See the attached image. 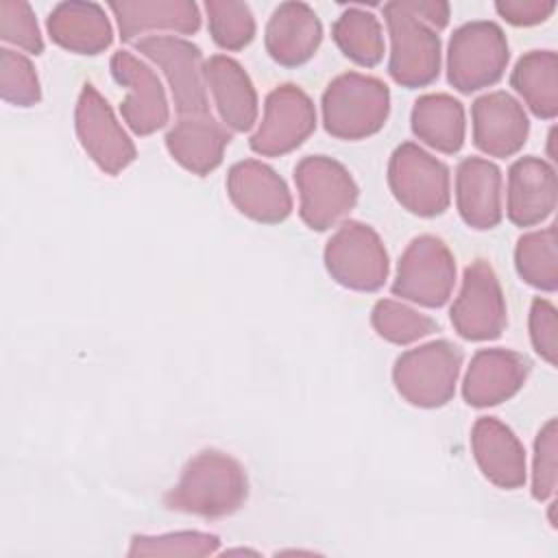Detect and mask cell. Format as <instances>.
<instances>
[{
  "label": "cell",
  "instance_id": "ffe728a7",
  "mask_svg": "<svg viewBox=\"0 0 558 558\" xmlns=\"http://www.w3.org/2000/svg\"><path fill=\"white\" fill-rule=\"evenodd\" d=\"M501 170L482 157H466L456 170V205L473 229H493L501 222Z\"/></svg>",
  "mask_w": 558,
  "mask_h": 558
},
{
  "label": "cell",
  "instance_id": "f546056e",
  "mask_svg": "<svg viewBox=\"0 0 558 558\" xmlns=\"http://www.w3.org/2000/svg\"><path fill=\"white\" fill-rule=\"evenodd\" d=\"M371 325L377 336L392 344H410L438 329V323L432 316L421 314L418 310H412L395 299H381L375 303Z\"/></svg>",
  "mask_w": 558,
  "mask_h": 558
},
{
  "label": "cell",
  "instance_id": "7402d4cb",
  "mask_svg": "<svg viewBox=\"0 0 558 558\" xmlns=\"http://www.w3.org/2000/svg\"><path fill=\"white\" fill-rule=\"evenodd\" d=\"M231 133L211 113L183 116L166 133V148L192 174H209L222 161Z\"/></svg>",
  "mask_w": 558,
  "mask_h": 558
},
{
  "label": "cell",
  "instance_id": "836d02e7",
  "mask_svg": "<svg viewBox=\"0 0 558 558\" xmlns=\"http://www.w3.org/2000/svg\"><path fill=\"white\" fill-rule=\"evenodd\" d=\"M558 429L556 418H549L536 434L534 440V464H532V497L545 501L554 497L558 484Z\"/></svg>",
  "mask_w": 558,
  "mask_h": 558
},
{
  "label": "cell",
  "instance_id": "8992f818",
  "mask_svg": "<svg viewBox=\"0 0 558 558\" xmlns=\"http://www.w3.org/2000/svg\"><path fill=\"white\" fill-rule=\"evenodd\" d=\"M299 214L314 231H327L357 203V185L351 172L325 155L303 157L294 168Z\"/></svg>",
  "mask_w": 558,
  "mask_h": 558
},
{
  "label": "cell",
  "instance_id": "e575fe53",
  "mask_svg": "<svg viewBox=\"0 0 558 558\" xmlns=\"http://www.w3.org/2000/svg\"><path fill=\"white\" fill-rule=\"evenodd\" d=\"M0 37L15 48H22L31 54H41L44 39L35 20V13L28 2L22 0H2L0 2Z\"/></svg>",
  "mask_w": 558,
  "mask_h": 558
},
{
  "label": "cell",
  "instance_id": "9c48e42d",
  "mask_svg": "<svg viewBox=\"0 0 558 558\" xmlns=\"http://www.w3.org/2000/svg\"><path fill=\"white\" fill-rule=\"evenodd\" d=\"M456 286V259L436 235H418L403 251L392 292L425 307H440Z\"/></svg>",
  "mask_w": 558,
  "mask_h": 558
},
{
  "label": "cell",
  "instance_id": "603a6c76",
  "mask_svg": "<svg viewBox=\"0 0 558 558\" xmlns=\"http://www.w3.org/2000/svg\"><path fill=\"white\" fill-rule=\"evenodd\" d=\"M203 74L225 126L248 131L257 120V94L244 68L227 54H214L205 61Z\"/></svg>",
  "mask_w": 558,
  "mask_h": 558
},
{
  "label": "cell",
  "instance_id": "52a82bcc",
  "mask_svg": "<svg viewBox=\"0 0 558 558\" xmlns=\"http://www.w3.org/2000/svg\"><path fill=\"white\" fill-rule=\"evenodd\" d=\"M388 185L410 214L423 218L440 216L451 201L449 168L412 142L397 146L390 155Z\"/></svg>",
  "mask_w": 558,
  "mask_h": 558
},
{
  "label": "cell",
  "instance_id": "9a60e30c",
  "mask_svg": "<svg viewBox=\"0 0 558 558\" xmlns=\"http://www.w3.org/2000/svg\"><path fill=\"white\" fill-rule=\"evenodd\" d=\"M227 194L244 216L257 222L275 225L292 211V196L286 181L257 159H244L231 166Z\"/></svg>",
  "mask_w": 558,
  "mask_h": 558
},
{
  "label": "cell",
  "instance_id": "484cf974",
  "mask_svg": "<svg viewBox=\"0 0 558 558\" xmlns=\"http://www.w3.org/2000/svg\"><path fill=\"white\" fill-rule=\"evenodd\" d=\"M412 133L440 153H458L464 144V107L449 94H425L412 107Z\"/></svg>",
  "mask_w": 558,
  "mask_h": 558
},
{
  "label": "cell",
  "instance_id": "4fadbf2b",
  "mask_svg": "<svg viewBox=\"0 0 558 558\" xmlns=\"http://www.w3.org/2000/svg\"><path fill=\"white\" fill-rule=\"evenodd\" d=\"M316 129L312 98L292 83L275 87L266 96L264 116L251 135V148L264 157H279L299 148Z\"/></svg>",
  "mask_w": 558,
  "mask_h": 558
},
{
  "label": "cell",
  "instance_id": "8fae6325",
  "mask_svg": "<svg viewBox=\"0 0 558 558\" xmlns=\"http://www.w3.org/2000/svg\"><path fill=\"white\" fill-rule=\"evenodd\" d=\"M449 316L458 336L466 340L482 342L501 336L508 310L499 279L486 259H475L466 266Z\"/></svg>",
  "mask_w": 558,
  "mask_h": 558
},
{
  "label": "cell",
  "instance_id": "ac0fdd59",
  "mask_svg": "<svg viewBox=\"0 0 558 558\" xmlns=\"http://www.w3.org/2000/svg\"><path fill=\"white\" fill-rule=\"evenodd\" d=\"M556 170L541 157H521L508 170L506 214L517 227H534L556 209Z\"/></svg>",
  "mask_w": 558,
  "mask_h": 558
},
{
  "label": "cell",
  "instance_id": "d6a6232c",
  "mask_svg": "<svg viewBox=\"0 0 558 558\" xmlns=\"http://www.w3.org/2000/svg\"><path fill=\"white\" fill-rule=\"evenodd\" d=\"M0 94L17 107H31L41 98L39 78L31 59L11 48L0 50Z\"/></svg>",
  "mask_w": 558,
  "mask_h": 558
},
{
  "label": "cell",
  "instance_id": "44dd1931",
  "mask_svg": "<svg viewBox=\"0 0 558 558\" xmlns=\"http://www.w3.org/2000/svg\"><path fill=\"white\" fill-rule=\"evenodd\" d=\"M266 50L279 65H301L323 41L318 15L305 2L279 4L266 24Z\"/></svg>",
  "mask_w": 558,
  "mask_h": 558
},
{
  "label": "cell",
  "instance_id": "277c9868",
  "mask_svg": "<svg viewBox=\"0 0 558 558\" xmlns=\"http://www.w3.org/2000/svg\"><path fill=\"white\" fill-rule=\"evenodd\" d=\"M384 17L390 35L388 72L403 87H425L440 72V37L416 17L408 0L384 4Z\"/></svg>",
  "mask_w": 558,
  "mask_h": 558
},
{
  "label": "cell",
  "instance_id": "d6986e66",
  "mask_svg": "<svg viewBox=\"0 0 558 558\" xmlns=\"http://www.w3.org/2000/svg\"><path fill=\"white\" fill-rule=\"evenodd\" d=\"M475 462L484 477L506 490L525 484V451L514 432L493 416L475 421L471 432Z\"/></svg>",
  "mask_w": 558,
  "mask_h": 558
},
{
  "label": "cell",
  "instance_id": "3957f363",
  "mask_svg": "<svg viewBox=\"0 0 558 558\" xmlns=\"http://www.w3.org/2000/svg\"><path fill=\"white\" fill-rule=\"evenodd\" d=\"M460 366V347L449 340H432L397 357L392 381L408 403L418 408H440L456 392Z\"/></svg>",
  "mask_w": 558,
  "mask_h": 558
},
{
  "label": "cell",
  "instance_id": "4316f807",
  "mask_svg": "<svg viewBox=\"0 0 558 558\" xmlns=\"http://www.w3.org/2000/svg\"><path fill=\"white\" fill-rule=\"evenodd\" d=\"M510 85L525 100V105L536 118H556L558 57L554 50H530L527 54H523L510 74Z\"/></svg>",
  "mask_w": 558,
  "mask_h": 558
},
{
  "label": "cell",
  "instance_id": "83f0119b",
  "mask_svg": "<svg viewBox=\"0 0 558 558\" xmlns=\"http://www.w3.org/2000/svg\"><path fill=\"white\" fill-rule=\"evenodd\" d=\"M331 37L347 59L373 68L384 59V33L379 20L364 9L351 7L331 26Z\"/></svg>",
  "mask_w": 558,
  "mask_h": 558
},
{
  "label": "cell",
  "instance_id": "6da1fadb",
  "mask_svg": "<svg viewBox=\"0 0 558 558\" xmlns=\"http://www.w3.org/2000/svg\"><path fill=\"white\" fill-rule=\"evenodd\" d=\"M246 497L248 480L244 466L225 451L203 449L183 466L163 504L177 512L218 519L240 510Z\"/></svg>",
  "mask_w": 558,
  "mask_h": 558
},
{
  "label": "cell",
  "instance_id": "74e56055",
  "mask_svg": "<svg viewBox=\"0 0 558 558\" xmlns=\"http://www.w3.org/2000/svg\"><path fill=\"white\" fill-rule=\"evenodd\" d=\"M410 11L421 17L425 24H429L434 31L447 26L449 22V4L438 0H408Z\"/></svg>",
  "mask_w": 558,
  "mask_h": 558
},
{
  "label": "cell",
  "instance_id": "5bb4252c",
  "mask_svg": "<svg viewBox=\"0 0 558 558\" xmlns=\"http://www.w3.org/2000/svg\"><path fill=\"white\" fill-rule=\"evenodd\" d=\"M111 74L126 89L120 111L133 133L150 135L166 126L170 118L166 92L148 63L129 50H118L111 57Z\"/></svg>",
  "mask_w": 558,
  "mask_h": 558
},
{
  "label": "cell",
  "instance_id": "ba28073f",
  "mask_svg": "<svg viewBox=\"0 0 558 558\" xmlns=\"http://www.w3.org/2000/svg\"><path fill=\"white\" fill-rule=\"evenodd\" d=\"M323 257L331 279L349 290L373 292L388 279L386 246L377 231L364 222H342L327 240Z\"/></svg>",
  "mask_w": 558,
  "mask_h": 558
},
{
  "label": "cell",
  "instance_id": "30bf717a",
  "mask_svg": "<svg viewBox=\"0 0 558 558\" xmlns=\"http://www.w3.org/2000/svg\"><path fill=\"white\" fill-rule=\"evenodd\" d=\"M135 48L161 68L179 118L209 113L203 74L205 61L198 46L174 35H150L137 39Z\"/></svg>",
  "mask_w": 558,
  "mask_h": 558
},
{
  "label": "cell",
  "instance_id": "f1b7e54d",
  "mask_svg": "<svg viewBox=\"0 0 558 558\" xmlns=\"http://www.w3.org/2000/svg\"><path fill=\"white\" fill-rule=\"evenodd\" d=\"M514 266L519 277L543 292L558 288V251H556V225L538 231L523 233L517 240Z\"/></svg>",
  "mask_w": 558,
  "mask_h": 558
},
{
  "label": "cell",
  "instance_id": "4dcf8cb0",
  "mask_svg": "<svg viewBox=\"0 0 558 558\" xmlns=\"http://www.w3.org/2000/svg\"><path fill=\"white\" fill-rule=\"evenodd\" d=\"M209 33L225 50H242L255 37V17L244 2L207 0L205 2Z\"/></svg>",
  "mask_w": 558,
  "mask_h": 558
},
{
  "label": "cell",
  "instance_id": "d4e9b609",
  "mask_svg": "<svg viewBox=\"0 0 558 558\" xmlns=\"http://www.w3.org/2000/svg\"><path fill=\"white\" fill-rule=\"evenodd\" d=\"M50 39L78 54H98L111 46V24L96 2H61L48 15Z\"/></svg>",
  "mask_w": 558,
  "mask_h": 558
},
{
  "label": "cell",
  "instance_id": "7c38bea8",
  "mask_svg": "<svg viewBox=\"0 0 558 558\" xmlns=\"http://www.w3.org/2000/svg\"><path fill=\"white\" fill-rule=\"evenodd\" d=\"M74 126L83 150L102 172L118 174L135 161V144L92 83H85L78 94Z\"/></svg>",
  "mask_w": 558,
  "mask_h": 558
},
{
  "label": "cell",
  "instance_id": "d590c367",
  "mask_svg": "<svg viewBox=\"0 0 558 558\" xmlns=\"http://www.w3.org/2000/svg\"><path fill=\"white\" fill-rule=\"evenodd\" d=\"M530 338L534 351L547 362L556 364L558 357V316L551 301L536 296L530 310Z\"/></svg>",
  "mask_w": 558,
  "mask_h": 558
},
{
  "label": "cell",
  "instance_id": "1f68e13d",
  "mask_svg": "<svg viewBox=\"0 0 558 558\" xmlns=\"http://www.w3.org/2000/svg\"><path fill=\"white\" fill-rule=\"evenodd\" d=\"M218 536L198 530L133 536L129 556H209L218 549Z\"/></svg>",
  "mask_w": 558,
  "mask_h": 558
},
{
  "label": "cell",
  "instance_id": "e0dca14e",
  "mask_svg": "<svg viewBox=\"0 0 558 558\" xmlns=\"http://www.w3.org/2000/svg\"><path fill=\"white\" fill-rule=\"evenodd\" d=\"M530 373L525 355L510 349H480L462 381L464 401L473 408H488L514 397Z\"/></svg>",
  "mask_w": 558,
  "mask_h": 558
},
{
  "label": "cell",
  "instance_id": "8d00e7d4",
  "mask_svg": "<svg viewBox=\"0 0 558 558\" xmlns=\"http://www.w3.org/2000/svg\"><path fill=\"white\" fill-rule=\"evenodd\" d=\"M497 13L514 26H534L545 22L554 9L556 2L551 0H501L495 4Z\"/></svg>",
  "mask_w": 558,
  "mask_h": 558
},
{
  "label": "cell",
  "instance_id": "5b68a950",
  "mask_svg": "<svg viewBox=\"0 0 558 558\" xmlns=\"http://www.w3.org/2000/svg\"><path fill=\"white\" fill-rule=\"evenodd\" d=\"M508 59V39L495 22H469L456 28L449 39L447 78L458 92L471 94L495 85L504 76Z\"/></svg>",
  "mask_w": 558,
  "mask_h": 558
},
{
  "label": "cell",
  "instance_id": "cb8c5ba5",
  "mask_svg": "<svg viewBox=\"0 0 558 558\" xmlns=\"http://www.w3.org/2000/svg\"><path fill=\"white\" fill-rule=\"evenodd\" d=\"M109 9L124 41L155 31L192 35L201 28L198 7L190 0H122L109 2Z\"/></svg>",
  "mask_w": 558,
  "mask_h": 558
},
{
  "label": "cell",
  "instance_id": "2e32d148",
  "mask_svg": "<svg viewBox=\"0 0 558 558\" xmlns=\"http://www.w3.org/2000/svg\"><path fill=\"white\" fill-rule=\"evenodd\" d=\"M473 144L490 157H510L519 153L527 140L530 122L508 92H488L471 107Z\"/></svg>",
  "mask_w": 558,
  "mask_h": 558
},
{
  "label": "cell",
  "instance_id": "7a4b0ae2",
  "mask_svg": "<svg viewBox=\"0 0 558 558\" xmlns=\"http://www.w3.org/2000/svg\"><path fill=\"white\" fill-rule=\"evenodd\" d=\"M390 113L386 83L360 72L336 76L323 94L325 131L338 140H364L377 133Z\"/></svg>",
  "mask_w": 558,
  "mask_h": 558
}]
</instances>
